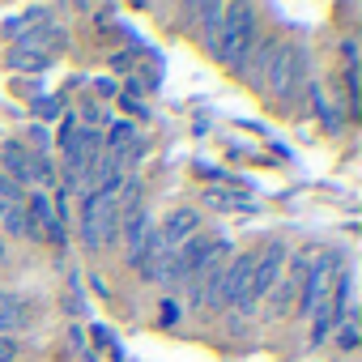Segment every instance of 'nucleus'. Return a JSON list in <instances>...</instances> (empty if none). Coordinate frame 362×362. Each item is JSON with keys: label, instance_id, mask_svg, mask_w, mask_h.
Listing matches in <instances>:
<instances>
[{"label": "nucleus", "instance_id": "1", "mask_svg": "<svg viewBox=\"0 0 362 362\" xmlns=\"http://www.w3.org/2000/svg\"><path fill=\"white\" fill-rule=\"evenodd\" d=\"M256 39H260V13H256L252 5H226L222 26H218L214 43H209L205 52H209L218 64H226L230 73H239V64L247 60V52L256 47Z\"/></svg>", "mask_w": 362, "mask_h": 362}, {"label": "nucleus", "instance_id": "2", "mask_svg": "<svg viewBox=\"0 0 362 362\" xmlns=\"http://www.w3.org/2000/svg\"><path fill=\"white\" fill-rule=\"evenodd\" d=\"M303 81H307V52H303V43H294V39H277L260 90H264L269 98H277V103H290V94H298Z\"/></svg>", "mask_w": 362, "mask_h": 362}, {"label": "nucleus", "instance_id": "3", "mask_svg": "<svg viewBox=\"0 0 362 362\" xmlns=\"http://www.w3.org/2000/svg\"><path fill=\"white\" fill-rule=\"evenodd\" d=\"M286 260H290V243L286 239H269L260 252H256V264H252V281H247V294H243V303L235 307L239 315H252L269 294H273V286L281 281V269H286Z\"/></svg>", "mask_w": 362, "mask_h": 362}, {"label": "nucleus", "instance_id": "4", "mask_svg": "<svg viewBox=\"0 0 362 362\" xmlns=\"http://www.w3.org/2000/svg\"><path fill=\"white\" fill-rule=\"evenodd\" d=\"M332 273H337V252H320L311 264H307V277H303V298H298V315H311L328 294H332Z\"/></svg>", "mask_w": 362, "mask_h": 362}, {"label": "nucleus", "instance_id": "5", "mask_svg": "<svg viewBox=\"0 0 362 362\" xmlns=\"http://www.w3.org/2000/svg\"><path fill=\"white\" fill-rule=\"evenodd\" d=\"M252 264H256V252H239L235 260H226L222 269V286H218V311H235L247 294V281H252Z\"/></svg>", "mask_w": 362, "mask_h": 362}, {"label": "nucleus", "instance_id": "6", "mask_svg": "<svg viewBox=\"0 0 362 362\" xmlns=\"http://www.w3.org/2000/svg\"><path fill=\"white\" fill-rule=\"evenodd\" d=\"M119 235H124V264H128V269H141L145 243H149V235H153V218H149V209L141 205V209L124 214V218H119Z\"/></svg>", "mask_w": 362, "mask_h": 362}, {"label": "nucleus", "instance_id": "7", "mask_svg": "<svg viewBox=\"0 0 362 362\" xmlns=\"http://www.w3.org/2000/svg\"><path fill=\"white\" fill-rule=\"evenodd\" d=\"M192 235H201V214L192 209V205H179V209H170L166 214V222L158 226V239L166 243V252H179Z\"/></svg>", "mask_w": 362, "mask_h": 362}, {"label": "nucleus", "instance_id": "8", "mask_svg": "<svg viewBox=\"0 0 362 362\" xmlns=\"http://www.w3.org/2000/svg\"><path fill=\"white\" fill-rule=\"evenodd\" d=\"M0 162H5V170H0V175H9L13 184H22V188L35 179V153L22 149V145H5V149H0Z\"/></svg>", "mask_w": 362, "mask_h": 362}, {"label": "nucleus", "instance_id": "9", "mask_svg": "<svg viewBox=\"0 0 362 362\" xmlns=\"http://www.w3.org/2000/svg\"><path fill=\"white\" fill-rule=\"evenodd\" d=\"M26 324H30V307L9 290V298L0 303V337H13V332L26 328Z\"/></svg>", "mask_w": 362, "mask_h": 362}, {"label": "nucleus", "instance_id": "10", "mask_svg": "<svg viewBox=\"0 0 362 362\" xmlns=\"http://www.w3.org/2000/svg\"><path fill=\"white\" fill-rule=\"evenodd\" d=\"M0 226H5V235H9V239H35L30 218H26V209H22V205H5V214H0Z\"/></svg>", "mask_w": 362, "mask_h": 362}, {"label": "nucleus", "instance_id": "11", "mask_svg": "<svg viewBox=\"0 0 362 362\" xmlns=\"http://www.w3.org/2000/svg\"><path fill=\"white\" fill-rule=\"evenodd\" d=\"M311 103H315V115H320V124L328 128V132H341V115H337V107L320 94V90H311Z\"/></svg>", "mask_w": 362, "mask_h": 362}, {"label": "nucleus", "instance_id": "12", "mask_svg": "<svg viewBox=\"0 0 362 362\" xmlns=\"http://www.w3.org/2000/svg\"><path fill=\"white\" fill-rule=\"evenodd\" d=\"M22 184H13L9 175H0V205H22Z\"/></svg>", "mask_w": 362, "mask_h": 362}, {"label": "nucleus", "instance_id": "13", "mask_svg": "<svg viewBox=\"0 0 362 362\" xmlns=\"http://www.w3.org/2000/svg\"><path fill=\"white\" fill-rule=\"evenodd\" d=\"M22 358V341L18 337H0V362H18Z\"/></svg>", "mask_w": 362, "mask_h": 362}, {"label": "nucleus", "instance_id": "14", "mask_svg": "<svg viewBox=\"0 0 362 362\" xmlns=\"http://www.w3.org/2000/svg\"><path fill=\"white\" fill-rule=\"evenodd\" d=\"M0 214H5V205H0Z\"/></svg>", "mask_w": 362, "mask_h": 362}]
</instances>
